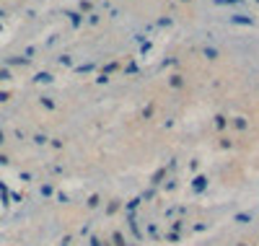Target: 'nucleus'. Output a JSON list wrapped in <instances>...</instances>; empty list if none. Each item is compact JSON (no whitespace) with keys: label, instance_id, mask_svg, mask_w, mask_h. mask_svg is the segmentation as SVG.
I'll return each instance as SVG.
<instances>
[{"label":"nucleus","instance_id":"f257e3e1","mask_svg":"<svg viewBox=\"0 0 259 246\" xmlns=\"http://www.w3.org/2000/svg\"><path fill=\"white\" fill-rule=\"evenodd\" d=\"M233 24H244V26H251V18L249 16H231Z\"/></svg>","mask_w":259,"mask_h":246},{"label":"nucleus","instance_id":"f03ea898","mask_svg":"<svg viewBox=\"0 0 259 246\" xmlns=\"http://www.w3.org/2000/svg\"><path fill=\"white\" fill-rule=\"evenodd\" d=\"M218 3H241V0H218Z\"/></svg>","mask_w":259,"mask_h":246}]
</instances>
